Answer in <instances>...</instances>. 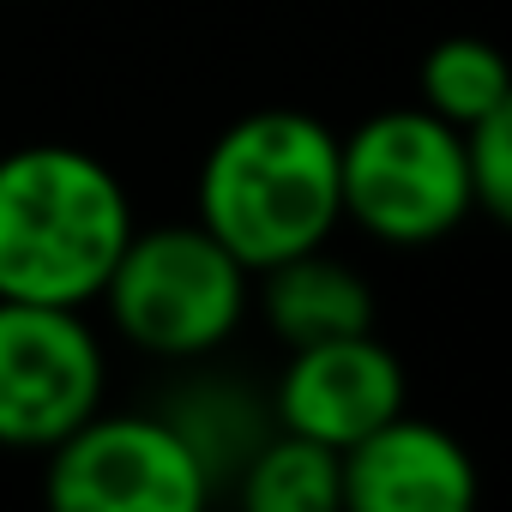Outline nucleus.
Segmentation results:
<instances>
[{"mask_svg":"<svg viewBox=\"0 0 512 512\" xmlns=\"http://www.w3.org/2000/svg\"><path fill=\"white\" fill-rule=\"evenodd\" d=\"M127 181L85 145L0 151V296L91 308L133 241Z\"/></svg>","mask_w":512,"mask_h":512,"instance_id":"nucleus-1","label":"nucleus"},{"mask_svg":"<svg viewBox=\"0 0 512 512\" xmlns=\"http://www.w3.org/2000/svg\"><path fill=\"white\" fill-rule=\"evenodd\" d=\"M193 217L247 272L326 247L344 223L338 133L308 109H253L229 121L199 163Z\"/></svg>","mask_w":512,"mask_h":512,"instance_id":"nucleus-2","label":"nucleus"},{"mask_svg":"<svg viewBox=\"0 0 512 512\" xmlns=\"http://www.w3.org/2000/svg\"><path fill=\"white\" fill-rule=\"evenodd\" d=\"M247 266L199 223H151L133 229L103 284L109 326L157 362H199L241 332L247 314Z\"/></svg>","mask_w":512,"mask_h":512,"instance_id":"nucleus-3","label":"nucleus"},{"mask_svg":"<svg viewBox=\"0 0 512 512\" xmlns=\"http://www.w3.org/2000/svg\"><path fill=\"white\" fill-rule=\"evenodd\" d=\"M344 217L386 247H422L464 223L470 157L464 127L434 109H380L338 139Z\"/></svg>","mask_w":512,"mask_h":512,"instance_id":"nucleus-4","label":"nucleus"},{"mask_svg":"<svg viewBox=\"0 0 512 512\" xmlns=\"http://www.w3.org/2000/svg\"><path fill=\"white\" fill-rule=\"evenodd\" d=\"M211 488L163 410H97L43 452V494L61 512H199Z\"/></svg>","mask_w":512,"mask_h":512,"instance_id":"nucleus-5","label":"nucleus"},{"mask_svg":"<svg viewBox=\"0 0 512 512\" xmlns=\"http://www.w3.org/2000/svg\"><path fill=\"white\" fill-rule=\"evenodd\" d=\"M109 350L85 308L0 296V452H49L103 410Z\"/></svg>","mask_w":512,"mask_h":512,"instance_id":"nucleus-6","label":"nucleus"},{"mask_svg":"<svg viewBox=\"0 0 512 512\" xmlns=\"http://www.w3.org/2000/svg\"><path fill=\"white\" fill-rule=\"evenodd\" d=\"M404 392V362L374 332H350L290 350V368L272 392V422L344 452L380 422H392L404 410Z\"/></svg>","mask_w":512,"mask_h":512,"instance_id":"nucleus-7","label":"nucleus"},{"mask_svg":"<svg viewBox=\"0 0 512 512\" xmlns=\"http://www.w3.org/2000/svg\"><path fill=\"white\" fill-rule=\"evenodd\" d=\"M476 500L470 452L416 416H392L344 446V506L356 512H464Z\"/></svg>","mask_w":512,"mask_h":512,"instance_id":"nucleus-8","label":"nucleus"},{"mask_svg":"<svg viewBox=\"0 0 512 512\" xmlns=\"http://www.w3.org/2000/svg\"><path fill=\"white\" fill-rule=\"evenodd\" d=\"M260 278V314L272 326L278 344L302 350V344H326V338H350V332H374V290L356 266L332 260L326 247H308L296 260H278Z\"/></svg>","mask_w":512,"mask_h":512,"instance_id":"nucleus-9","label":"nucleus"},{"mask_svg":"<svg viewBox=\"0 0 512 512\" xmlns=\"http://www.w3.org/2000/svg\"><path fill=\"white\" fill-rule=\"evenodd\" d=\"M235 488L247 512H332L344 506V452L272 428L235 470Z\"/></svg>","mask_w":512,"mask_h":512,"instance_id":"nucleus-10","label":"nucleus"},{"mask_svg":"<svg viewBox=\"0 0 512 512\" xmlns=\"http://www.w3.org/2000/svg\"><path fill=\"white\" fill-rule=\"evenodd\" d=\"M163 416H169V422L181 428V440L199 452V464H205L211 482L235 476V470L247 464V452L278 428L272 410L247 404V398L229 392V386H187V392H175V404H163Z\"/></svg>","mask_w":512,"mask_h":512,"instance_id":"nucleus-11","label":"nucleus"},{"mask_svg":"<svg viewBox=\"0 0 512 512\" xmlns=\"http://www.w3.org/2000/svg\"><path fill=\"white\" fill-rule=\"evenodd\" d=\"M512 91V61L488 37H446L422 55V109L452 127H476Z\"/></svg>","mask_w":512,"mask_h":512,"instance_id":"nucleus-12","label":"nucleus"},{"mask_svg":"<svg viewBox=\"0 0 512 512\" xmlns=\"http://www.w3.org/2000/svg\"><path fill=\"white\" fill-rule=\"evenodd\" d=\"M464 157H470V199L500 229H512V91L476 127H464Z\"/></svg>","mask_w":512,"mask_h":512,"instance_id":"nucleus-13","label":"nucleus"}]
</instances>
